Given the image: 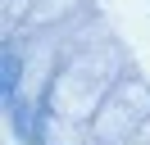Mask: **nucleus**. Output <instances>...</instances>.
<instances>
[{"instance_id": "1", "label": "nucleus", "mask_w": 150, "mask_h": 145, "mask_svg": "<svg viewBox=\"0 0 150 145\" xmlns=\"http://www.w3.org/2000/svg\"><path fill=\"white\" fill-rule=\"evenodd\" d=\"M132 100H146V86L123 82V86L105 100V113H109V118H100V136H109V141H114V136H123V132H137L141 113H132Z\"/></svg>"}, {"instance_id": "2", "label": "nucleus", "mask_w": 150, "mask_h": 145, "mask_svg": "<svg viewBox=\"0 0 150 145\" xmlns=\"http://www.w3.org/2000/svg\"><path fill=\"white\" fill-rule=\"evenodd\" d=\"M18 77H23V59L9 50V54H5V91H9V95L18 91Z\"/></svg>"}]
</instances>
